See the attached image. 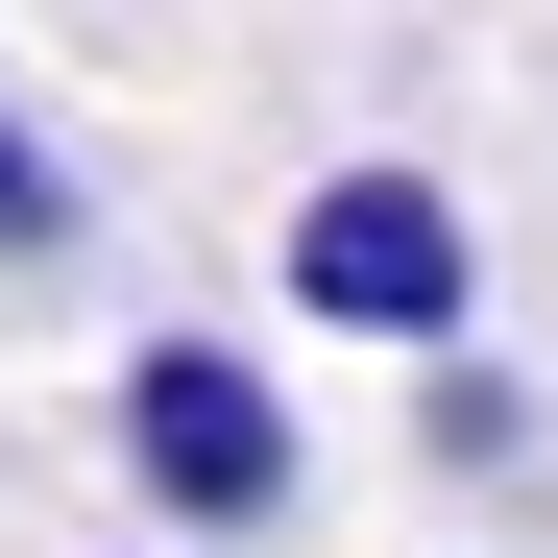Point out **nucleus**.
<instances>
[{
    "label": "nucleus",
    "mask_w": 558,
    "mask_h": 558,
    "mask_svg": "<svg viewBox=\"0 0 558 558\" xmlns=\"http://www.w3.org/2000/svg\"><path fill=\"white\" fill-rule=\"evenodd\" d=\"M267 267H292V340H389V364H437V340H486V195H437L413 146H364V170H316Z\"/></svg>",
    "instance_id": "obj_1"
},
{
    "label": "nucleus",
    "mask_w": 558,
    "mask_h": 558,
    "mask_svg": "<svg viewBox=\"0 0 558 558\" xmlns=\"http://www.w3.org/2000/svg\"><path fill=\"white\" fill-rule=\"evenodd\" d=\"M98 437H122V486H146V534H292V486H316V413L267 389L243 340H122V389H98Z\"/></svg>",
    "instance_id": "obj_2"
},
{
    "label": "nucleus",
    "mask_w": 558,
    "mask_h": 558,
    "mask_svg": "<svg viewBox=\"0 0 558 558\" xmlns=\"http://www.w3.org/2000/svg\"><path fill=\"white\" fill-rule=\"evenodd\" d=\"M413 437L461 461V486H510V461H534V389H510L486 340H437V389H413Z\"/></svg>",
    "instance_id": "obj_3"
},
{
    "label": "nucleus",
    "mask_w": 558,
    "mask_h": 558,
    "mask_svg": "<svg viewBox=\"0 0 558 558\" xmlns=\"http://www.w3.org/2000/svg\"><path fill=\"white\" fill-rule=\"evenodd\" d=\"M49 219H73V170H49V122H25V98H0V243H49Z\"/></svg>",
    "instance_id": "obj_4"
},
{
    "label": "nucleus",
    "mask_w": 558,
    "mask_h": 558,
    "mask_svg": "<svg viewBox=\"0 0 558 558\" xmlns=\"http://www.w3.org/2000/svg\"><path fill=\"white\" fill-rule=\"evenodd\" d=\"M122 558H195V534H122Z\"/></svg>",
    "instance_id": "obj_5"
}]
</instances>
